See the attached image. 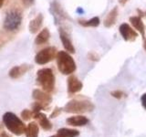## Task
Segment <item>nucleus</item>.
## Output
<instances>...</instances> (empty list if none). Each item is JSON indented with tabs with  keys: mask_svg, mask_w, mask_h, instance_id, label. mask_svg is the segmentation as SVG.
Instances as JSON below:
<instances>
[{
	"mask_svg": "<svg viewBox=\"0 0 146 137\" xmlns=\"http://www.w3.org/2000/svg\"><path fill=\"white\" fill-rule=\"evenodd\" d=\"M3 122L9 132L17 136H20L26 132L27 127L21 119L18 118L15 113L7 112L3 115Z\"/></svg>",
	"mask_w": 146,
	"mask_h": 137,
	"instance_id": "1",
	"label": "nucleus"
},
{
	"mask_svg": "<svg viewBox=\"0 0 146 137\" xmlns=\"http://www.w3.org/2000/svg\"><path fill=\"white\" fill-rule=\"evenodd\" d=\"M58 68L62 74L70 75L76 70V63L73 58L66 51H58L57 54Z\"/></svg>",
	"mask_w": 146,
	"mask_h": 137,
	"instance_id": "2",
	"label": "nucleus"
},
{
	"mask_svg": "<svg viewBox=\"0 0 146 137\" xmlns=\"http://www.w3.org/2000/svg\"><path fill=\"white\" fill-rule=\"evenodd\" d=\"M36 81L43 90L50 93L55 88V76L51 68H41L36 73Z\"/></svg>",
	"mask_w": 146,
	"mask_h": 137,
	"instance_id": "3",
	"label": "nucleus"
},
{
	"mask_svg": "<svg viewBox=\"0 0 146 137\" xmlns=\"http://www.w3.org/2000/svg\"><path fill=\"white\" fill-rule=\"evenodd\" d=\"M63 110L68 113H84L92 112L94 110V105L90 100H72L65 105Z\"/></svg>",
	"mask_w": 146,
	"mask_h": 137,
	"instance_id": "4",
	"label": "nucleus"
},
{
	"mask_svg": "<svg viewBox=\"0 0 146 137\" xmlns=\"http://www.w3.org/2000/svg\"><path fill=\"white\" fill-rule=\"evenodd\" d=\"M22 21L21 12L18 9H11L9 10L4 20V29L7 31H15L19 27Z\"/></svg>",
	"mask_w": 146,
	"mask_h": 137,
	"instance_id": "5",
	"label": "nucleus"
},
{
	"mask_svg": "<svg viewBox=\"0 0 146 137\" xmlns=\"http://www.w3.org/2000/svg\"><path fill=\"white\" fill-rule=\"evenodd\" d=\"M57 49L54 47H48L43 49H41L40 51L36 55L35 61L36 63L39 64V65H44L50 62L51 61L57 57Z\"/></svg>",
	"mask_w": 146,
	"mask_h": 137,
	"instance_id": "6",
	"label": "nucleus"
},
{
	"mask_svg": "<svg viewBox=\"0 0 146 137\" xmlns=\"http://www.w3.org/2000/svg\"><path fill=\"white\" fill-rule=\"evenodd\" d=\"M120 33L122 36L123 39L127 41H133L137 38V33L126 23H123L120 26Z\"/></svg>",
	"mask_w": 146,
	"mask_h": 137,
	"instance_id": "7",
	"label": "nucleus"
},
{
	"mask_svg": "<svg viewBox=\"0 0 146 137\" xmlns=\"http://www.w3.org/2000/svg\"><path fill=\"white\" fill-rule=\"evenodd\" d=\"M83 84L80 80H79L77 77L75 76H70L68 79V90L70 93H76L81 90Z\"/></svg>",
	"mask_w": 146,
	"mask_h": 137,
	"instance_id": "8",
	"label": "nucleus"
},
{
	"mask_svg": "<svg viewBox=\"0 0 146 137\" xmlns=\"http://www.w3.org/2000/svg\"><path fill=\"white\" fill-rule=\"evenodd\" d=\"M32 97H33V99L36 100V102H43L46 104L50 103L52 100L51 96L48 94V92H47V91H45V90H38V89H36L33 90Z\"/></svg>",
	"mask_w": 146,
	"mask_h": 137,
	"instance_id": "9",
	"label": "nucleus"
},
{
	"mask_svg": "<svg viewBox=\"0 0 146 137\" xmlns=\"http://www.w3.org/2000/svg\"><path fill=\"white\" fill-rule=\"evenodd\" d=\"M33 118H35L36 121L38 122L40 127L45 131H50L52 129V123L48 119V117L42 112H38L35 113Z\"/></svg>",
	"mask_w": 146,
	"mask_h": 137,
	"instance_id": "10",
	"label": "nucleus"
},
{
	"mask_svg": "<svg viewBox=\"0 0 146 137\" xmlns=\"http://www.w3.org/2000/svg\"><path fill=\"white\" fill-rule=\"evenodd\" d=\"M66 122L71 126H84L89 123V119L82 115H77L68 118Z\"/></svg>",
	"mask_w": 146,
	"mask_h": 137,
	"instance_id": "11",
	"label": "nucleus"
},
{
	"mask_svg": "<svg viewBox=\"0 0 146 137\" xmlns=\"http://www.w3.org/2000/svg\"><path fill=\"white\" fill-rule=\"evenodd\" d=\"M59 36H60V39L62 41V44L64 46V48L67 50L68 52L70 53H74L75 52V49L73 47V45L71 43V41L68 38V36L67 35V33L63 29L59 30Z\"/></svg>",
	"mask_w": 146,
	"mask_h": 137,
	"instance_id": "12",
	"label": "nucleus"
},
{
	"mask_svg": "<svg viewBox=\"0 0 146 137\" xmlns=\"http://www.w3.org/2000/svg\"><path fill=\"white\" fill-rule=\"evenodd\" d=\"M42 23H43V16L41 15V14H38L34 19H32L30 21L29 26V31L32 34L36 33V32L39 30L41 26H42Z\"/></svg>",
	"mask_w": 146,
	"mask_h": 137,
	"instance_id": "13",
	"label": "nucleus"
},
{
	"mask_svg": "<svg viewBox=\"0 0 146 137\" xmlns=\"http://www.w3.org/2000/svg\"><path fill=\"white\" fill-rule=\"evenodd\" d=\"M130 22L131 23V25L133 26L135 29L138 30L141 36L144 37L145 36V27L143 20L141 19V17H130Z\"/></svg>",
	"mask_w": 146,
	"mask_h": 137,
	"instance_id": "14",
	"label": "nucleus"
},
{
	"mask_svg": "<svg viewBox=\"0 0 146 137\" xmlns=\"http://www.w3.org/2000/svg\"><path fill=\"white\" fill-rule=\"evenodd\" d=\"M117 17H118V8L115 7L112 10L110 11V13L107 15L106 18H105L104 26L106 27H111V26H113L116 22Z\"/></svg>",
	"mask_w": 146,
	"mask_h": 137,
	"instance_id": "15",
	"label": "nucleus"
},
{
	"mask_svg": "<svg viewBox=\"0 0 146 137\" xmlns=\"http://www.w3.org/2000/svg\"><path fill=\"white\" fill-rule=\"evenodd\" d=\"M39 134V128L38 123L35 122H31L29 123L26 129V137H38Z\"/></svg>",
	"mask_w": 146,
	"mask_h": 137,
	"instance_id": "16",
	"label": "nucleus"
},
{
	"mask_svg": "<svg viewBox=\"0 0 146 137\" xmlns=\"http://www.w3.org/2000/svg\"><path fill=\"white\" fill-rule=\"evenodd\" d=\"M29 70V67L27 66H16L13 67L10 71H9V77L12 78V79H17L20 76H22L23 74L27 71Z\"/></svg>",
	"mask_w": 146,
	"mask_h": 137,
	"instance_id": "17",
	"label": "nucleus"
},
{
	"mask_svg": "<svg viewBox=\"0 0 146 137\" xmlns=\"http://www.w3.org/2000/svg\"><path fill=\"white\" fill-rule=\"evenodd\" d=\"M49 37H50V34H49L48 29H44L39 32L38 36H36V38L35 39V43L36 45H42L46 42H48V40L49 39Z\"/></svg>",
	"mask_w": 146,
	"mask_h": 137,
	"instance_id": "18",
	"label": "nucleus"
},
{
	"mask_svg": "<svg viewBox=\"0 0 146 137\" xmlns=\"http://www.w3.org/2000/svg\"><path fill=\"white\" fill-rule=\"evenodd\" d=\"M57 134L60 137H78L80 135V132L74 129H68V128H61L58 130Z\"/></svg>",
	"mask_w": 146,
	"mask_h": 137,
	"instance_id": "19",
	"label": "nucleus"
},
{
	"mask_svg": "<svg viewBox=\"0 0 146 137\" xmlns=\"http://www.w3.org/2000/svg\"><path fill=\"white\" fill-rule=\"evenodd\" d=\"M80 24L83 27H98L100 25V18L95 17L88 21H80Z\"/></svg>",
	"mask_w": 146,
	"mask_h": 137,
	"instance_id": "20",
	"label": "nucleus"
},
{
	"mask_svg": "<svg viewBox=\"0 0 146 137\" xmlns=\"http://www.w3.org/2000/svg\"><path fill=\"white\" fill-rule=\"evenodd\" d=\"M48 109V104L43 103V102H36L32 105V112L35 113L40 112L41 110H45Z\"/></svg>",
	"mask_w": 146,
	"mask_h": 137,
	"instance_id": "21",
	"label": "nucleus"
},
{
	"mask_svg": "<svg viewBox=\"0 0 146 137\" xmlns=\"http://www.w3.org/2000/svg\"><path fill=\"white\" fill-rule=\"evenodd\" d=\"M34 116V112L29 110L25 109L21 112V117L24 121H29L31 118H33Z\"/></svg>",
	"mask_w": 146,
	"mask_h": 137,
	"instance_id": "22",
	"label": "nucleus"
},
{
	"mask_svg": "<svg viewBox=\"0 0 146 137\" xmlns=\"http://www.w3.org/2000/svg\"><path fill=\"white\" fill-rule=\"evenodd\" d=\"M111 96L114 98H116V99H121L122 97H125V93L124 92H122L121 90H113L111 92Z\"/></svg>",
	"mask_w": 146,
	"mask_h": 137,
	"instance_id": "23",
	"label": "nucleus"
},
{
	"mask_svg": "<svg viewBox=\"0 0 146 137\" xmlns=\"http://www.w3.org/2000/svg\"><path fill=\"white\" fill-rule=\"evenodd\" d=\"M61 112H62V109L61 108H58V107H56L54 110H53V112H52V113L50 114V118H56V117H58L59 114L61 113Z\"/></svg>",
	"mask_w": 146,
	"mask_h": 137,
	"instance_id": "24",
	"label": "nucleus"
},
{
	"mask_svg": "<svg viewBox=\"0 0 146 137\" xmlns=\"http://www.w3.org/2000/svg\"><path fill=\"white\" fill-rule=\"evenodd\" d=\"M22 3L25 5L26 7H29L34 3V0H21Z\"/></svg>",
	"mask_w": 146,
	"mask_h": 137,
	"instance_id": "25",
	"label": "nucleus"
},
{
	"mask_svg": "<svg viewBox=\"0 0 146 137\" xmlns=\"http://www.w3.org/2000/svg\"><path fill=\"white\" fill-rule=\"evenodd\" d=\"M141 104H143V108L146 110V93H144L143 96H141Z\"/></svg>",
	"mask_w": 146,
	"mask_h": 137,
	"instance_id": "26",
	"label": "nucleus"
},
{
	"mask_svg": "<svg viewBox=\"0 0 146 137\" xmlns=\"http://www.w3.org/2000/svg\"><path fill=\"white\" fill-rule=\"evenodd\" d=\"M0 137H11L9 134H7L6 132H2L1 134H0Z\"/></svg>",
	"mask_w": 146,
	"mask_h": 137,
	"instance_id": "27",
	"label": "nucleus"
},
{
	"mask_svg": "<svg viewBox=\"0 0 146 137\" xmlns=\"http://www.w3.org/2000/svg\"><path fill=\"white\" fill-rule=\"evenodd\" d=\"M4 2H5V0H0V8H1V7H3Z\"/></svg>",
	"mask_w": 146,
	"mask_h": 137,
	"instance_id": "28",
	"label": "nucleus"
},
{
	"mask_svg": "<svg viewBox=\"0 0 146 137\" xmlns=\"http://www.w3.org/2000/svg\"><path fill=\"white\" fill-rule=\"evenodd\" d=\"M143 47H144V49L146 50V39L144 40V44H143Z\"/></svg>",
	"mask_w": 146,
	"mask_h": 137,
	"instance_id": "29",
	"label": "nucleus"
},
{
	"mask_svg": "<svg viewBox=\"0 0 146 137\" xmlns=\"http://www.w3.org/2000/svg\"><path fill=\"white\" fill-rule=\"evenodd\" d=\"M50 137H60V136H59V135H53V136H50Z\"/></svg>",
	"mask_w": 146,
	"mask_h": 137,
	"instance_id": "30",
	"label": "nucleus"
},
{
	"mask_svg": "<svg viewBox=\"0 0 146 137\" xmlns=\"http://www.w3.org/2000/svg\"></svg>",
	"mask_w": 146,
	"mask_h": 137,
	"instance_id": "31",
	"label": "nucleus"
}]
</instances>
